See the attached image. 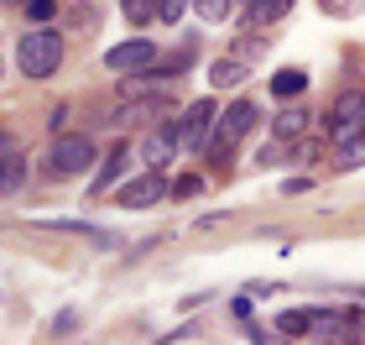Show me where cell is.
I'll return each mask as SVG.
<instances>
[{
    "label": "cell",
    "instance_id": "cell-1",
    "mask_svg": "<svg viewBox=\"0 0 365 345\" xmlns=\"http://www.w3.org/2000/svg\"><path fill=\"white\" fill-rule=\"evenodd\" d=\"M16 63H21L26 79H53L63 63V37L53 26H31L21 42H16Z\"/></svg>",
    "mask_w": 365,
    "mask_h": 345
},
{
    "label": "cell",
    "instance_id": "cell-2",
    "mask_svg": "<svg viewBox=\"0 0 365 345\" xmlns=\"http://www.w3.org/2000/svg\"><path fill=\"white\" fill-rule=\"evenodd\" d=\"M256 121H261L256 100H235L230 110H220V126L209 131L204 152H209V157H225V152H235V141H245V136H251V131H256Z\"/></svg>",
    "mask_w": 365,
    "mask_h": 345
},
{
    "label": "cell",
    "instance_id": "cell-3",
    "mask_svg": "<svg viewBox=\"0 0 365 345\" xmlns=\"http://www.w3.org/2000/svg\"><path fill=\"white\" fill-rule=\"evenodd\" d=\"M89 162H94L89 136H58L53 152H47V173L53 178H78V173H89Z\"/></svg>",
    "mask_w": 365,
    "mask_h": 345
},
{
    "label": "cell",
    "instance_id": "cell-4",
    "mask_svg": "<svg viewBox=\"0 0 365 345\" xmlns=\"http://www.w3.org/2000/svg\"><path fill=\"white\" fill-rule=\"evenodd\" d=\"M360 131H365V89L334 94V105H329V136H334V146L360 136Z\"/></svg>",
    "mask_w": 365,
    "mask_h": 345
},
{
    "label": "cell",
    "instance_id": "cell-5",
    "mask_svg": "<svg viewBox=\"0 0 365 345\" xmlns=\"http://www.w3.org/2000/svg\"><path fill=\"white\" fill-rule=\"evenodd\" d=\"M220 121V110H214V100H193L188 110H182V121H178V136L182 146H198L204 152V141H209V126Z\"/></svg>",
    "mask_w": 365,
    "mask_h": 345
},
{
    "label": "cell",
    "instance_id": "cell-6",
    "mask_svg": "<svg viewBox=\"0 0 365 345\" xmlns=\"http://www.w3.org/2000/svg\"><path fill=\"white\" fill-rule=\"evenodd\" d=\"M105 63H110L115 74H141V69H152V63H157V47L146 42V37H130V42H120V47H110Z\"/></svg>",
    "mask_w": 365,
    "mask_h": 345
},
{
    "label": "cell",
    "instance_id": "cell-7",
    "mask_svg": "<svg viewBox=\"0 0 365 345\" xmlns=\"http://www.w3.org/2000/svg\"><path fill=\"white\" fill-rule=\"evenodd\" d=\"M162 199H168V178H162L157 168L141 173V178H130V184L120 189V204H125V209H152V204H162Z\"/></svg>",
    "mask_w": 365,
    "mask_h": 345
},
{
    "label": "cell",
    "instance_id": "cell-8",
    "mask_svg": "<svg viewBox=\"0 0 365 345\" xmlns=\"http://www.w3.org/2000/svg\"><path fill=\"white\" fill-rule=\"evenodd\" d=\"M178 146H182V136H178V121H168V126H162V131H152V136H146L141 141V162H146V168H168V162H173V152H178Z\"/></svg>",
    "mask_w": 365,
    "mask_h": 345
},
{
    "label": "cell",
    "instance_id": "cell-9",
    "mask_svg": "<svg viewBox=\"0 0 365 345\" xmlns=\"http://www.w3.org/2000/svg\"><path fill=\"white\" fill-rule=\"evenodd\" d=\"M272 131H277V141L303 136V131H308V110H303V105H287V110H282L277 121H272Z\"/></svg>",
    "mask_w": 365,
    "mask_h": 345
},
{
    "label": "cell",
    "instance_id": "cell-10",
    "mask_svg": "<svg viewBox=\"0 0 365 345\" xmlns=\"http://www.w3.org/2000/svg\"><path fill=\"white\" fill-rule=\"evenodd\" d=\"M47 230H63V236H89V241H99V246H115V236L110 230H99V225H89V220H42Z\"/></svg>",
    "mask_w": 365,
    "mask_h": 345
},
{
    "label": "cell",
    "instance_id": "cell-11",
    "mask_svg": "<svg viewBox=\"0 0 365 345\" xmlns=\"http://www.w3.org/2000/svg\"><path fill=\"white\" fill-rule=\"evenodd\" d=\"M287 11H292V0H256V6L245 11V21H251V26H272V21H282Z\"/></svg>",
    "mask_w": 365,
    "mask_h": 345
},
{
    "label": "cell",
    "instance_id": "cell-12",
    "mask_svg": "<svg viewBox=\"0 0 365 345\" xmlns=\"http://www.w3.org/2000/svg\"><path fill=\"white\" fill-rule=\"evenodd\" d=\"M209 79H214V89H235L240 79H245V58H220L209 69Z\"/></svg>",
    "mask_w": 365,
    "mask_h": 345
},
{
    "label": "cell",
    "instance_id": "cell-13",
    "mask_svg": "<svg viewBox=\"0 0 365 345\" xmlns=\"http://www.w3.org/2000/svg\"><path fill=\"white\" fill-rule=\"evenodd\" d=\"M303 89H308V74H303V69H282V74L272 79V94H277V100H297Z\"/></svg>",
    "mask_w": 365,
    "mask_h": 345
},
{
    "label": "cell",
    "instance_id": "cell-14",
    "mask_svg": "<svg viewBox=\"0 0 365 345\" xmlns=\"http://www.w3.org/2000/svg\"><path fill=\"white\" fill-rule=\"evenodd\" d=\"M334 168H339V173H355V168H365V131H360V136H350V141H339Z\"/></svg>",
    "mask_w": 365,
    "mask_h": 345
},
{
    "label": "cell",
    "instance_id": "cell-15",
    "mask_svg": "<svg viewBox=\"0 0 365 345\" xmlns=\"http://www.w3.org/2000/svg\"><path fill=\"white\" fill-rule=\"evenodd\" d=\"M130 168V146H115V152H110V162H105V168H99V178H94V189H110L115 184V178H120Z\"/></svg>",
    "mask_w": 365,
    "mask_h": 345
},
{
    "label": "cell",
    "instance_id": "cell-16",
    "mask_svg": "<svg viewBox=\"0 0 365 345\" xmlns=\"http://www.w3.org/2000/svg\"><path fill=\"white\" fill-rule=\"evenodd\" d=\"M157 6H162V0H120V11H125V21H130V26L157 21Z\"/></svg>",
    "mask_w": 365,
    "mask_h": 345
},
{
    "label": "cell",
    "instance_id": "cell-17",
    "mask_svg": "<svg viewBox=\"0 0 365 345\" xmlns=\"http://www.w3.org/2000/svg\"><path fill=\"white\" fill-rule=\"evenodd\" d=\"M277 330L282 335H313V314L308 309H287V314L277 319Z\"/></svg>",
    "mask_w": 365,
    "mask_h": 345
},
{
    "label": "cell",
    "instance_id": "cell-18",
    "mask_svg": "<svg viewBox=\"0 0 365 345\" xmlns=\"http://www.w3.org/2000/svg\"><path fill=\"white\" fill-rule=\"evenodd\" d=\"M21 11H26L31 21H37V26H47V21H53V16H58V0H26Z\"/></svg>",
    "mask_w": 365,
    "mask_h": 345
},
{
    "label": "cell",
    "instance_id": "cell-19",
    "mask_svg": "<svg viewBox=\"0 0 365 345\" xmlns=\"http://www.w3.org/2000/svg\"><path fill=\"white\" fill-rule=\"evenodd\" d=\"M193 6H198V16H204V21H225L235 0H193Z\"/></svg>",
    "mask_w": 365,
    "mask_h": 345
},
{
    "label": "cell",
    "instance_id": "cell-20",
    "mask_svg": "<svg viewBox=\"0 0 365 345\" xmlns=\"http://www.w3.org/2000/svg\"><path fill=\"white\" fill-rule=\"evenodd\" d=\"M78 330V314H73V309H63V314L53 319V330H47V335H53V340H68Z\"/></svg>",
    "mask_w": 365,
    "mask_h": 345
},
{
    "label": "cell",
    "instance_id": "cell-21",
    "mask_svg": "<svg viewBox=\"0 0 365 345\" xmlns=\"http://www.w3.org/2000/svg\"><path fill=\"white\" fill-rule=\"evenodd\" d=\"M198 189H204V178H193V173H188V178H173V194H178V199H193Z\"/></svg>",
    "mask_w": 365,
    "mask_h": 345
},
{
    "label": "cell",
    "instance_id": "cell-22",
    "mask_svg": "<svg viewBox=\"0 0 365 345\" xmlns=\"http://www.w3.org/2000/svg\"><path fill=\"white\" fill-rule=\"evenodd\" d=\"M182 11H188V0H162V6H157V16H162V21H178Z\"/></svg>",
    "mask_w": 365,
    "mask_h": 345
},
{
    "label": "cell",
    "instance_id": "cell-23",
    "mask_svg": "<svg viewBox=\"0 0 365 345\" xmlns=\"http://www.w3.org/2000/svg\"><path fill=\"white\" fill-rule=\"evenodd\" d=\"M324 11L329 16H344V11H355V0H324Z\"/></svg>",
    "mask_w": 365,
    "mask_h": 345
},
{
    "label": "cell",
    "instance_id": "cell-24",
    "mask_svg": "<svg viewBox=\"0 0 365 345\" xmlns=\"http://www.w3.org/2000/svg\"><path fill=\"white\" fill-rule=\"evenodd\" d=\"M11 184H16V168H6V162H0V194H6Z\"/></svg>",
    "mask_w": 365,
    "mask_h": 345
},
{
    "label": "cell",
    "instance_id": "cell-25",
    "mask_svg": "<svg viewBox=\"0 0 365 345\" xmlns=\"http://www.w3.org/2000/svg\"><path fill=\"white\" fill-rule=\"evenodd\" d=\"M0 152H11V136H6V131H0Z\"/></svg>",
    "mask_w": 365,
    "mask_h": 345
},
{
    "label": "cell",
    "instance_id": "cell-26",
    "mask_svg": "<svg viewBox=\"0 0 365 345\" xmlns=\"http://www.w3.org/2000/svg\"><path fill=\"white\" fill-rule=\"evenodd\" d=\"M0 6H6V11H16V6H26V0H0Z\"/></svg>",
    "mask_w": 365,
    "mask_h": 345
},
{
    "label": "cell",
    "instance_id": "cell-27",
    "mask_svg": "<svg viewBox=\"0 0 365 345\" xmlns=\"http://www.w3.org/2000/svg\"><path fill=\"white\" fill-rule=\"evenodd\" d=\"M245 6H256V0H245Z\"/></svg>",
    "mask_w": 365,
    "mask_h": 345
}]
</instances>
